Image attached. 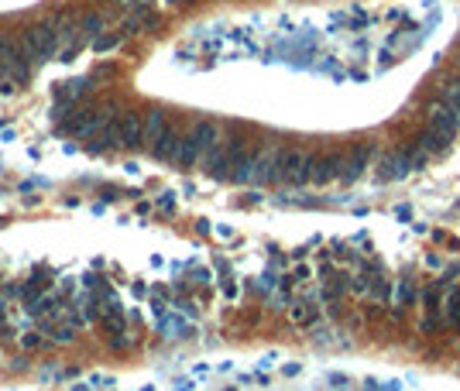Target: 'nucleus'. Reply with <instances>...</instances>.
Segmentation results:
<instances>
[{"label":"nucleus","instance_id":"1","mask_svg":"<svg viewBox=\"0 0 460 391\" xmlns=\"http://www.w3.org/2000/svg\"><path fill=\"white\" fill-rule=\"evenodd\" d=\"M62 48V35L55 28V21H42V24H31L24 35H21V52L38 66V62H48L55 52Z\"/></svg>","mask_w":460,"mask_h":391},{"label":"nucleus","instance_id":"2","mask_svg":"<svg viewBox=\"0 0 460 391\" xmlns=\"http://www.w3.org/2000/svg\"><path fill=\"white\" fill-rule=\"evenodd\" d=\"M179 141H183V131L172 124L165 134H158V137L148 144V151H151V158H155V162H172V158H176V151H179Z\"/></svg>","mask_w":460,"mask_h":391},{"label":"nucleus","instance_id":"3","mask_svg":"<svg viewBox=\"0 0 460 391\" xmlns=\"http://www.w3.org/2000/svg\"><path fill=\"white\" fill-rule=\"evenodd\" d=\"M172 127V120H169V113L162 110V106H151V110H145V141L151 144L158 134H165Z\"/></svg>","mask_w":460,"mask_h":391},{"label":"nucleus","instance_id":"4","mask_svg":"<svg viewBox=\"0 0 460 391\" xmlns=\"http://www.w3.org/2000/svg\"><path fill=\"white\" fill-rule=\"evenodd\" d=\"M80 35H83L86 41H96V38L103 35V17H100V14H86L83 24H80Z\"/></svg>","mask_w":460,"mask_h":391},{"label":"nucleus","instance_id":"5","mask_svg":"<svg viewBox=\"0 0 460 391\" xmlns=\"http://www.w3.org/2000/svg\"><path fill=\"white\" fill-rule=\"evenodd\" d=\"M120 45V35H100L96 41H93V52H110V48H117Z\"/></svg>","mask_w":460,"mask_h":391},{"label":"nucleus","instance_id":"6","mask_svg":"<svg viewBox=\"0 0 460 391\" xmlns=\"http://www.w3.org/2000/svg\"><path fill=\"white\" fill-rule=\"evenodd\" d=\"M7 312H10V305L0 298V330H3V323H7Z\"/></svg>","mask_w":460,"mask_h":391}]
</instances>
